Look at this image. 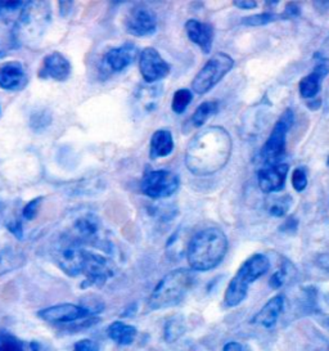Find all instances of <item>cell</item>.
<instances>
[{"mask_svg": "<svg viewBox=\"0 0 329 351\" xmlns=\"http://www.w3.org/2000/svg\"><path fill=\"white\" fill-rule=\"evenodd\" d=\"M27 84V73L23 64L17 61L0 66V88L5 90H21Z\"/></svg>", "mask_w": 329, "mask_h": 351, "instance_id": "cell-18", "label": "cell"}, {"mask_svg": "<svg viewBox=\"0 0 329 351\" xmlns=\"http://www.w3.org/2000/svg\"><path fill=\"white\" fill-rule=\"evenodd\" d=\"M138 49L133 43H126L119 48H112L104 54L103 66L110 73H121L135 61Z\"/></svg>", "mask_w": 329, "mask_h": 351, "instance_id": "cell-16", "label": "cell"}, {"mask_svg": "<svg viewBox=\"0 0 329 351\" xmlns=\"http://www.w3.org/2000/svg\"><path fill=\"white\" fill-rule=\"evenodd\" d=\"M193 95L192 92L188 89H179L176 90L173 98V104H171V108L175 114H180L184 112L186 107L192 102Z\"/></svg>", "mask_w": 329, "mask_h": 351, "instance_id": "cell-27", "label": "cell"}, {"mask_svg": "<svg viewBox=\"0 0 329 351\" xmlns=\"http://www.w3.org/2000/svg\"><path fill=\"white\" fill-rule=\"evenodd\" d=\"M289 166L286 164L265 166L257 171L258 186L265 193H276L279 192L284 184L287 178Z\"/></svg>", "mask_w": 329, "mask_h": 351, "instance_id": "cell-15", "label": "cell"}, {"mask_svg": "<svg viewBox=\"0 0 329 351\" xmlns=\"http://www.w3.org/2000/svg\"><path fill=\"white\" fill-rule=\"evenodd\" d=\"M139 69L145 83H154L170 73V64L154 48H144L139 56Z\"/></svg>", "mask_w": 329, "mask_h": 351, "instance_id": "cell-12", "label": "cell"}, {"mask_svg": "<svg viewBox=\"0 0 329 351\" xmlns=\"http://www.w3.org/2000/svg\"><path fill=\"white\" fill-rule=\"evenodd\" d=\"M125 25L127 32L134 36H148L157 30V17L148 7L138 5L129 13Z\"/></svg>", "mask_w": 329, "mask_h": 351, "instance_id": "cell-13", "label": "cell"}, {"mask_svg": "<svg viewBox=\"0 0 329 351\" xmlns=\"http://www.w3.org/2000/svg\"><path fill=\"white\" fill-rule=\"evenodd\" d=\"M284 296L283 295H277L273 299L269 300L267 304L263 306L254 318V323L260 324L265 328H273L277 324L278 318L284 310Z\"/></svg>", "mask_w": 329, "mask_h": 351, "instance_id": "cell-20", "label": "cell"}, {"mask_svg": "<svg viewBox=\"0 0 329 351\" xmlns=\"http://www.w3.org/2000/svg\"><path fill=\"white\" fill-rule=\"evenodd\" d=\"M276 20H278V16H276L274 13L264 12V13H260V14H254V16L246 17V19L242 20V22L245 25H248V26H263V25L271 23Z\"/></svg>", "mask_w": 329, "mask_h": 351, "instance_id": "cell-30", "label": "cell"}, {"mask_svg": "<svg viewBox=\"0 0 329 351\" xmlns=\"http://www.w3.org/2000/svg\"><path fill=\"white\" fill-rule=\"evenodd\" d=\"M0 351H27L26 343L8 333H0Z\"/></svg>", "mask_w": 329, "mask_h": 351, "instance_id": "cell-28", "label": "cell"}, {"mask_svg": "<svg viewBox=\"0 0 329 351\" xmlns=\"http://www.w3.org/2000/svg\"><path fill=\"white\" fill-rule=\"evenodd\" d=\"M300 14V8L296 4H288L284 12L282 13V19H292Z\"/></svg>", "mask_w": 329, "mask_h": 351, "instance_id": "cell-38", "label": "cell"}, {"mask_svg": "<svg viewBox=\"0 0 329 351\" xmlns=\"http://www.w3.org/2000/svg\"><path fill=\"white\" fill-rule=\"evenodd\" d=\"M71 73V64L69 60L61 54L54 52L48 54L39 69V77L41 79H53L57 82H64Z\"/></svg>", "mask_w": 329, "mask_h": 351, "instance_id": "cell-17", "label": "cell"}, {"mask_svg": "<svg viewBox=\"0 0 329 351\" xmlns=\"http://www.w3.org/2000/svg\"><path fill=\"white\" fill-rule=\"evenodd\" d=\"M29 1H16V0H8V1H0V17L10 14L12 12L22 11Z\"/></svg>", "mask_w": 329, "mask_h": 351, "instance_id": "cell-32", "label": "cell"}, {"mask_svg": "<svg viewBox=\"0 0 329 351\" xmlns=\"http://www.w3.org/2000/svg\"><path fill=\"white\" fill-rule=\"evenodd\" d=\"M136 335H138L136 328L133 326L125 324L123 322H113L108 328V336L111 337V340L123 346L132 345Z\"/></svg>", "mask_w": 329, "mask_h": 351, "instance_id": "cell-23", "label": "cell"}, {"mask_svg": "<svg viewBox=\"0 0 329 351\" xmlns=\"http://www.w3.org/2000/svg\"><path fill=\"white\" fill-rule=\"evenodd\" d=\"M234 66V61L226 53L214 54L192 82V89L199 95L210 92Z\"/></svg>", "mask_w": 329, "mask_h": 351, "instance_id": "cell-5", "label": "cell"}, {"mask_svg": "<svg viewBox=\"0 0 329 351\" xmlns=\"http://www.w3.org/2000/svg\"><path fill=\"white\" fill-rule=\"evenodd\" d=\"M270 268L269 258L263 254L252 255L238 269L236 276L230 280L226 291L224 304L228 308L238 306L246 299L249 286L263 277Z\"/></svg>", "mask_w": 329, "mask_h": 351, "instance_id": "cell-4", "label": "cell"}, {"mask_svg": "<svg viewBox=\"0 0 329 351\" xmlns=\"http://www.w3.org/2000/svg\"><path fill=\"white\" fill-rule=\"evenodd\" d=\"M292 186L297 191L302 192L308 186V176L304 169H296L292 174Z\"/></svg>", "mask_w": 329, "mask_h": 351, "instance_id": "cell-33", "label": "cell"}, {"mask_svg": "<svg viewBox=\"0 0 329 351\" xmlns=\"http://www.w3.org/2000/svg\"><path fill=\"white\" fill-rule=\"evenodd\" d=\"M234 5L241 8V10H254L257 7V1H254V0H236V1H234Z\"/></svg>", "mask_w": 329, "mask_h": 351, "instance_id": "cell-39", "label": "cell"}, {"mask_svg": "<svg viewBox=\"0 0 329 351\" xmlns=\"http://www.w3.org/2000/svg\"><path fill=\"white\" fill-rule=\"evenodd\" d=\"M232 138L221 126H208L193 136L185 151V165L197 176H212L228 164Z\"/></svg>", "mask_w": 329, "mask_h": 351, "instance_id": "cell-1", "label": "cell"}, {"mask_svg": "<svg viewBox=\"0 0 329 351\" xmlns=\"http://www.w3.org/2000/svg\"><path fill=\"white\" fill-rule=\"evenodd\" d=\"M8 228H10V232L19 239L23 238V230H22V227H21V223L13 221L12 224H8Z\"/></svg>", "mask_w": 329, "mask_h": 351, "instance_id": "cell-40", "label": "cell"}, {"mask_svg": "<svg viewBox=\"0 0 329 351\" xmlns=\"http://www.w3.org/2000/svg\"><path fill=\"white\" fill-rule=\"evenodd\" d=\"M75 351H99V346L95 341L85 339L75 343Z\"/></svg>", "mask_w": 329, "mask_h": 351, "instance_id": "cell-36", "label": "cell"}, {"mask_svg": "<svg viewBox=\"0 0 329 351\" xmlns=\"http://www.w3.org/2000/svg\"><path fill=\"white\" fill-rule=\"evenodd\" d=\"M41 201H42V197H38V198L30 201L23 208V217L27 219V220H32L34 217H36L38 210L40 207Z\"/></svg>", "mask_w": 329, "mask_h": 351, "instance_id": "cell-35", "label": "cell"}, {"mask_svg": "<svg viewBox=\"0 0 329 351\" xmlns=\"http://www.w3.org/2000/svg\"><path fill=\"white\" fill-rule=\"evenodd\" d=\"M179 178L169 170L149 171L142 180V192L154 199L173 196L179 188Z\"/></svg>", "mask_w": 329, "mask_h": 351, "instance_id": "cell-9", "label": "cell"}, {"mask_svg": "<svg viewBox=\"0 0 329 351\" xmlns=\"http://www.w3.org/2000/svg\"><path fill=\"white\" fill-rule=\"evenodd\" d=\"M88 251L82 243L70 236L62 238L56 247V261L58 267L70 277L82 276V269L86 261Z\"/></svg>", "mask_w": 329, "mask_h": 351, "instance_id": "cell-8", "label": "cell"}, {"mask_svg": "<svg viewBox=\"0 0 329 351\" xmlns=\"http://www.w3.org/2000/svg\"><path fill=\"white\" fill-rule=\"evenodd\" d=\"M228 251V238L219 228H207L195 233L186 248L189 267L197 271L216 268Z\"/></svg>", "mask_w": 329, "mask_h": 351, "instance_id": "cell-2", "label": "cell"}, {"mask_svg": "<svg viewBox=\"0 0 329 351\" xmlns=\"http://www.w3.org/2000/svg\"><path fill=\"white\" fill-rule=\"evenodd\" d=\"M291 205H292L291 196L273 197L267 201V211L273 217H284Z\"/></svg>", "mask_w": 329, "mask_h": 351, "instance_id": "cell-26", "label": "cell"}, {"mask_svg": "<svg viewBox=\"0 0 329 351\" xmlns=\"http://www.w3.org/2000/svg\"><path fill=\"white\" fill-rule=\"evenodd\" d=\"M51 19L49 5L45 1H29L27 5L22 10L20 20L14 25L17 40L26 39L31 35H41L47 27Z\"/></svg>", "mask_w": 329, "mask_h": 351, "instance_id": "cell-7", "label": "cell"}, {"mask_svg": "<svg viewBox=\"0 0 329 351\" xmlns=\"http://www.w3.org/2000/svg\"><path fill=\"white\" fill-rule=\"evenodd\" d=\"M217 112V104L214 101H207L201 104L192 116V124L195 128H201L205 125L206 121Z\"/></svg>", "mask_w": 329, "mask_h": 351, "instance_id": "cell-25", "label": "cell"}, {"mask_svg": "<svg viewBox=\"0 0 329 351\" xmlns=\"http://www.w3.org/2000/svg\"><path fill=\"white\" fill-rule=\"evenodd\" d=\"M19 261V255L10 251H4L0 254V276L4 273H8L13 269L19 268L21 264Z\"/></svg>", "mask_w": 329, "mask_h": 351, "instance_id": "cell-29", "label": "cell"}, {"mask_svg": "<svg viewBox=\"0 0 329 351\" xmlns=\"http://www.w3.org/2000/svg\"><path fill=\"white\" fill-rule=\"evenodd\" d=\"M328 166H329V157H328Z\"/></svg>", "mask_w": 329, "mask_h": 351, "instance_id": "cell-43", "label": "cell"}, {"mask_svg": "<svg viewBox=\"0 0 329 351\" xmlns=\"http://www.w3.org/2000/svg\"><path fill=\"white\" fill-rule=\"evenodd\" d=\"M223 351H245V349H243V346L239 342L232 341V342L226 343Z\"/></svg>", "mask_w": 329, "mask_h": 351, "instance_id": "cell-41", "label": "cell"}, {"mask_svg": "<svg viewBox=\"0 0 329 351\" xmlns=\"http://www.w3.org/2000/svg\"><path fill=\"white\" fill-rule=\"evenodd\" d=\"M185 32L191 42L198 45L202 52L205 54L211 52L214 43V29L211 25L197 20H189L185 23Z\"/></svg>", "mask_w": 329, "mask_h": 351, "instance_id": "cell-19", "label": "cell"}, {"mask_svg": "<svg viewBox=\"0 0 329 351\" xmlns=\"http://www.w3.org/2000/svg\"><path fill=\"white\" fill-rule=\"evenodd\" d=\"M17 42L19 40H17L14 26H10L4 22H0V57L10 52L12 48H14Z\"/></svg>", "mask_w": 329, "mask_h": 351, "instance_id": "cell-24", "label": "cell"}, {"mask_svg": "<svg viewBox=\"0 0 329 351\" xmlns=\"http://www.w3.org/2000/svg\"><path fill=\"white\" fill-rule=\"evenodd\" d=\"M195 273L189 269H175L156 286L148 300L152 310H162L178 305L195 286Z\"/></svg>", "mask_w": 329, "mask_h": 351, "instance_id": "cell-3", "label": "cell"}, {"mask_svg": "<svg viewBox=\"0 0 329 351\" xmlns=\"http://www.w3.org/2000/svg\"><path fill=\"white\" fill-rule=\"evenodd\" d=\"M184 326L180 320L174 319L167 323L166 328H164V339L169 342L178 340L183 333H184Z\"/></svg>", "mask_w": 329, "mask_h": 351, "instance_id": "cell-31", "label": "cell"}, {"mask_svg": "<svg viewBox=\"0 0 329 351\" xmlns=\"http://www.w3.org/2000/svg\"><path fill=\"white\" fill-rule=\"evenodd\" d=\"M292 125H293V112L291 110H286L278 120L277 124L271 130L265 145L260 152V158L265 165H277L278 161L282 158V156L284 155L287 134Z\"/></svg>", "mask_w": 329, "mask_h": 351, "instance_id": "cell-6", "label": "cell"}, {"mask_svg": "<svg viewBox=\"0 0 329 351\" xmlns=\"http://www.w3.org/2000/svg\"><path fill=\"white\" fill-rule=\"evenodd\" d=\"M113 263L99 254L88 251L82 276H85V286H103L113 276Z\"/></svg>", "mask_w": 329, "mask_h": 351, "instance_id": "cell-11", "label": "cell"}, {"mask_svg": "<svg viewBox=\"0 0 329 351\" xmlns=\"http://www.w3.org/2000/svg\"><path fill=\"white\" fill-rule=\"evenodd\" d=\"M288 269L286 265L283 268L279 269L278 271H276L271 278L269 280V285L274 289H280L286 282H287L288 277Z\"/></svg>", "mask_w": 329, "mask_h": 351, "instance_id": "cell-34", "label": "cell"}, {"mask_svg": "<svg viewBox=\"0 0 329 351\" xmlns=\"http://www.w3.org/2000/svg\"><path fill=\"white\" fill-rule=\"evenodd\" d=\"M92 311L89 308L79 306L73 304H60L49 306L39 311L41 319L49 323H71L76 320L84 319L89 317Z\"/></svg>", "mask_w": 329, "mask_h": 351, "instance_id": "cell-14", "label": "cell"}, {"mask_svg": "<svg viewBox=\"0 0 329 351\" xmlns=\"http://www.w3.org/2000/svg\"><path fill=\"white\" fill-rule=\"evenodd\" d=\"M319 265L323 269H326V270H329V254H326V255H321L320 258H319Z\"/></svg>", "mask_w": 329, "mask_h": 351, "instance_id": "cell-42", "label": "cell"}, {"mask_svg": "<svg viewBox=\"0 0 329 351\" xmlns=\"http://www.w3.org/2000/svg\"><path fill=\"white\" fill-rule=\"evenodd\" d=\"M149 147H151L149 156L154 160L171 155V152L174 149L173 134L169 130H164V129L154 132L152 138H151V145Z\"/></svg>", "mask_w": 329, "mask_h": 351, "instance_id": "cell-22", "label": "cell"}, {"mask_svg": "<svg viewBox=\"0 0 329 351\" xmlns=\"http://www.w3.org/2000/svg\"><path fill=\"white\" fill-rule=\"evenodd\" d=\"M67 236L73 238L79 243L103 247L106 245V239L103 238L102 224L99 221V217L94 214H84L77 217L72 224L71 233Z\"/></svg>", "mask_w": 329, "mask_h": 351, "instance_id": "cell-10", "label": "cell"}, {"mask_svg": "<svg viewBox=\"0 0 329 351\" xmlns=\"http://www.w3.org/2000/svg\"><path fill=\"white\" fill-rule=\"evenodd\" d=\"M329 73V66L324 61H319L318 64L315 66L314 71L305 76L300 84L298 89L302 98L305 99H311L314 98L320 90V83L326 77V75Z\"/></svg>", "mask_w": 329, "mask_h": 351, "instance_id": "cell-21", "label": "cell"}, {"mask_svg": "<svg viewBox=\"0 0 329 351\" xmlns=\"http://www.w3.org/2000/svg\"><path fill=\"white\" fill-rule=\"evenodd\" d=\"M315 58L319 60V61H324V62H327L329 58V36L324 40L323 43V45H321V48H320V51L317 53V56H315Z\"/></svg>", "mask_w": 329, "mask_h": 351, "instance_id": "cell-37", "label": "cell"}]
</instances>
